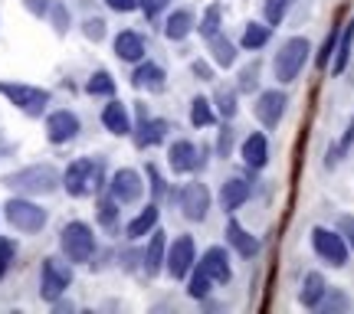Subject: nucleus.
Instances as JSON below:
<instances>
[{
    "instance_id": "7",
    "label": "nucleus",
    "mask_w": 354,
    "mask_h": 314,
    "mask_svg": "<svg viewBox=\"0 0 354 314\" xmlns=\"http://www.w3.org/2000/svg\"><path fill=\"white\" fill-rule=\"evenodd\" d=\"M69 285H73V262L43 259V265H39V295H43V302H59Z\"/></svg>"
},
{
    "instance_id": "37",
    "label": "nucleus",
    "mask_w": 354,
    "mask_h": 314,
    "mask_svg": "<svg viewBox=\"0 0 354 314\" xmlns=\"http://www.w3.org/2000/svg\"><path fill=\"white\" fill-rule=\"evenodd\" d=\"M99 223L105 229H115V223H118V200H112V197L99 200Z\"/></svg>"
},
{
    "instance_id": "6",
    "label": "nucleus",
    "mask_w": 354,
    "mask_h": 314,
    "mask_svg": "<svg viewBox=\"0 0 354 314\" xmlns=\"http://www.w3.org/2000/svg\"><path fill=\"white\" fill-rule=\"evenodd\" d=\"M3 219L17 233H39V229L46 226V210L37 206L33 200H26V197H10V200L3 203Z\"/></svg>"
},
{
    "instance_id": "14",
    "label": "nucleus",
    "mask_w": 354,
    "mask_h": 314,
    "mask_svg": "<svg viewBox=\"0 0 354 314\" xmlns=\"http://www.w3.org/2000/svg\"><path fill=\"white\" fill-rule=\"evenodd\" d=\"M180 210L190 223H203L207 213H210V190L203 184H187L180 190Z\"/></svg>"
},
{
    "instance_id": "8",
    "label": "nucleus",
    "mask_w": 354,
    "mask_h": 314,
    "mask_svg": "<svg viewBox=\"0 0 354 314\" xmlns=\"http://www.w3.org/2000/svg\"><path fill=\"white\" fill-rule=\"evenodd\" d=\"M312 249H315L318 259H325L328 265L342 268L348 262V242H344L342 233H335L328 226H315L312 229Z\"/></svg>"
},
{
    "instance_id": "28",
    "label": "nucleus",
    "mask_w": 354,
    "mask_h": 314,
    "mask_svg": "<svg viewBox=\"0 0 354 314\" xmlns=\"http://www.w3.org/2000/svg\"><path fill=\"white\" fill-rule=\"evenodd\" d=\"M207 46H210V59H214L220 69H230V66L236 63V46H233L223 33L210 37V39H207Z\"/></svg>"
},
{
    "instance_id": "18",
    "label": "nucleus",
    "mask_w": 354,
    "mask_h": 314,
    "mask_svg": "<svg viewBox=\"0 0 354 314\" xmlns=\"http://www.w3.org/2000/svg\"><path fill=\"white\" fill-rule=\"evenodd\" d=\"M165 255H167V236L161 233V229L154 226L151 229V239H148V249H145V255H141V262H145V272L148 275H158L161 268H165Z\"/></svg>"
},
{
    "instance_id": "26",
    "label": "nucleus",
    "mask_w": 354,
    "mask_h": 314,
    "mask_svg": "<svg viewBox=\"0 0 354 314\" xmlns=\"http://www.w3.org/2000/svg\"><path fill=\"white\" fill-rule=\"evenodd\" d=\"M328 295V285H325V275L322 272H308L302 282V291H299V302L305 308H322V298Z\"/></svg>"
},
{
    "instance_id": "48",
    "label": "nucleus",
    "mask_w": 354,
    "mask_h": 314,
    "mask_svg": "<svg viewBox=\"0 0 354 314\" xmlns=\"http://www.w3.org/2000/svg\"><path fill=\"white\" fill-rule=\"evenodd\" d=\"M342 233L348 236V242H351V249H354V219L351 216H344L342 219Z\"/></svg>"
},
{
    "instance_id": "23",
    "label": "nucleus",
    "mask_w": 354,
    "mask_h": 314,
    "mask_svg": "<svg viewBox=\"0 0 354 314\" xmlns=\"http://www.w3.org/2000/svg\"><path fill=\"white\" fill-rule=\"evenodd\" d=\"M351 50H354V17L344 23V30L338 33V46H335V59H331V72L342 76L348 63H351Z\"/></svg>"
},
{
    "instance_id": "43",
    "label": "nucleus",
    "mask_w": 354,
    "mask_h": 314,
    "mask_svg": "<svg viewBox=\"0 0 354 314\" xmlns=\"http://www.w3.org/2000/svg\"><path fill=\"white\" fill-rule=\"evenodd\" d=\"M256 82H259V69H256V63H253L250 69H243L240 72V92H253Z\"/></svg>"
},
{
    "instance_id": "15",
    "label": "nucleus",
    "mask_w": 354,
    "mask_h": 314,
    "mask_svg": "<svg viewBox=\"0 0 354 314\" xmlns=\"http://www.w3.org/2000/svg\"><path fill=\"white\" fill-rule=\"evenodd\" d=\"M167 167L174 174H190V170H201L203 167V151H197V144L190 141H174L167 148Z\"/></svg>"
},
{
    "instance_id": "42",
    "label": "nucleus",
    "mask_w": 354,
    "mask_h": 314,
    "mask_svg": "<svg viewBox=\"0 0 354 314\" xmlns=\"http://www.w3.org/2000/svg\"><path fill=\"white\" fill-rule=\"evenodd\" d=\"M167 3H171V0H138V10L145 13L148 20H154V17H158V13L165 10Z\"/></svg>"
},
{
    "instance_id": "36",
    "label": "nucleus",
    "mask_w": 354,
    "mask_h": 314,
    "mask_svg": "<svg viewBox=\"0 0 354 314\" xmlns=\"http://www.w3.org/2000/svg\"><path fill=\"white\" fill-rule=\"evenodd\" d=\"M338 26H331V33L325 37V43H322V52L315 56V66L318 69H328V63H331V56H335V46H338Z\"/></svg>"
},
{
    "instance_id": "33",
    "label": "nucleus",
    "mask_w": 354,
    "mask_h": 314,
    "mask_svg": "<svg viewBox=\"0 0 354 314\" xmlns=\"http://www.w3.org/2000/svg\"><path fill=\"white\" fill-rule=\"evenodd\" d=\"M220 13H223V7H220V3H210V7H207L201 26H197L203 39H210V37H216V33H220Z\"/></svg>"
},
{
    "instance_id": "39",
    "label": "nucleus",
    "mask_w": 354,
    "mask_h": 314,
    "mask_svg": "<svg viewBox=\"0 0 354 314\" xmlns=\"http://www.w3.org/2000/svg\"><path fill=\"white\" fill-rule=\"evenodd\" d=\"M13 259H17V242H13V239H0V282L10 272Z\"/></svg>"
},
{
    "instance_id": "49",
    "label": "nucleus",
    "mask_w": 354,
    "mask_h": 314,
    "mask_svg": "<svg viewBox=\"0 0 354 314\" xmlns=\"http://www.w3.org/2000/svg\"><path fill=\"white\" fill-rule=\"evenodd\" d=\"M194 76H201L203 82H207V79H210V66H207V63H201V59H197V63H194Z\"/></svg>"
},
{
    "instance_id": "46",
    "label": "nucleus",
    "mask_w": 354,
    "mask_h": 314,
    "mask_svg": "<svg viewBox=\"0 0 354 314\" xmlns=\"http://www.w3.org/2000/svg\"><path fill=\"white\" fill-rule=\"evenodd\" d=\"M50 3L53 0H26V10L33 13V17H46V13H50Z\"/></svg>"
},
{
    "instance_id": "5",
    "label": "nucleus",
    "mask_w": 354,
    "mask_h": 314,
    "mask_svg": "<svg viewBox=\"0 0 354 314\" xmlns=\"http://www.w3.org/2000/svg\"><path fill=\"white\" fill-rule=\"evenodd\" d=\"M0 95L10 101L13 108H20L30 118H39L50 105V92L39 86H24V82H0Z\"/></svg>"
},
{
    "instance_id": "1",
    "label": "nucleus",
    "mask_w": 354,
    "mask_h": 314,
    "mask_svg": "<svg viewBox=\"0 0 354 314\" xmlns=\"http://www.w3.org/2000/svg\"><path fill=\"white\" fill-rule=\"evenodd\" d=\"M59 170L53 164H33V167H24L17 174H7V187L17 190V193H26V197H46L59 187Z\"/></svg>"
},
{
    "instance_id": "41",
    "label": "nucleus",
    "mask_w": 354,
    "mask_h": 314,
    "mask_svg": "<svg viewBox=\"0 0 354 314\" xmlns=\"http://www.w3.org/2000/svg\"><path fill=\"white\" fill-rule=\"evenodd\" d=\"M82 33H86V39H92V43H99V39H105V20H99V17H92V20H86V26H82Z\"/></svg>"
},
{
    "instance_id": "35",
    "label": "nucleus",
    "mask_w": 354,
    "mask_h": 314,
    "mask_svg": "<svg viewBox=\"0 0 354 314\" xmlns=\"http://www.w3.org/2000/svg\"><path fill=\"white\" fill-rule=\"evenodd\" d=\"M187 278H190V282H187V295H190V298H207V295H210V285H214V282L203 275L197 265L190 268V275H187Z\"/></svg>"
},
{
    "instance_id": "44",
    "label": "nucleus",
    "mask_w": 354,
    "mask_h": 314,
    "mask_svg": "<svg viewBox=\"0 0 354 314\" xmlns=\"http://www.w3.org/2000/svg\"><path fill=\"white\" fill-rule=\"evenodd\" d=\"M230 151H233V131L223 125L220 138H216V154H220V157H230Z\"/></svg>"
},
{
    "instance_id": "22",
    "label": "nucleus",
    "mask_w": 354,
    "mask_h": 314,
    "mask_svg": "<svg viewBox=\"0 0 354 314\" xmlns=\"http://www.w3.org/2000/svg\"><path fill=\"white\" fill-rule=\"evenodd\" d=\"M165 69L158 63H138V69L131 72V86L135 88H148V92H165Z\"/></svg>"
},
{
    "instance_id": "17",
    "label": "nucleus",
    "mask_w": 354,
    "mask_h": 314,
    "mask_svg": "<svg viewBox=\"0 0 354 314\" xmlns=\"http://www.w3.org/2000/svg\"><path fill=\"white\" fill-rule=\"evenodd\" d=\"M240 157H243V164H246L250 170H263L266 164H269V141H266L263 131H253L250 138L243 141Z\"/></svg>"
},
{
    "instance_id": "27",
    "label": "nucleus",
    "mask_w": 354,
    "mask_h": 314,
    "mask_svg": "<svg viewBox=\"0 0 354 314\" xmlns=\"http://www.w3.org/2000/svg\"><path fill=\"white\" fill-rule=\"evenodd\" d=\"M158 216H161V210H158V203H148L145 210H141L131 223L125 226V236L128 239H141V236H151V229L158 226Z\"/></svg>"
},
{
    "instance_id": "38",
    "label": "nucleus",
    "mask_w": 354,
    "mask_h": 314,
    "mask_svg": "<svg viewBox=\"0 0 354 314\" xmlns=\"http://www.w3.org/2000/svg\"><path fill=\"white\" fill-rule=\"evenodd\" d=\"M351 144H354V118L348 121V131H344V138L328 151V167H335V164H338V157H342V154H348V148H351Z\"/></svg>"
},
{
    "instance_id": "19",
    "label": "nucleus",
    "mask_w": 354,
    "mask_h": 314,
    "mask_svg": "<svg viewBox=\"0 0 354 314\" xmlns=\"http://www.w3.org/2000/svg\"><path fill=\"white\" fill-rule=\"evenodd\" d=\"M250 197H253V187H250L246 180H240V177H233V180H227V184L220 187V206H223L227 213H236Z\"/></svg>"
},
{
    "instance_id": "24",
    "label": "nucleus",
    "mask_w": 354,
    "mask_h": 314,
    "mask_svg": "<svg viewBox=\"0 0 354 314\" xmlns=\"http://www.w3.org/2000/svg\"><path fill=\"white\" fill-rule=\"evenodd\" d=\"M227 242L240 252L243 259H253L256 252H259V239H256L253 233H246L236 219H230V223H227Z\"/></svg>"
},
{
    "instance_id": "34",
    "label": "nucleus",
    "mask_w": 354,
    "mask_h": 314,
    "mask_svg": "<svg viewBox=\"0 0 354 314\" xmlns=\"http://www.w3.org/2000/svg\"><path fill=\"white\" fill-rule=\"evenodd\" d=\"M292 3H295V0H266V3H263L266 23H269V26H279L282 20H286V13H289Z\"/></svg>"
},
{
    "instance_id": "20",
    "label": "nucleus",
    "mask_w": 354,
    "mask_h": 314,
    "mask_svg": "<svg viewBox=\"0 0 354 314\" xmlns=\"http://www.w3.org/2000/svg\"><path fill=\"white\" fill-rule=\"evenodd\" d=\"M115 56L122 63H141L145 59V39L135 33V30H122L115 37Z\"/></svg>"
},
{
    "instance_id": "3",
    "label": "nucleus",
    "mask_w": 354,
    "mask_h": 314,
    "mask_svg": "<svg viewBox=\"0 0 354 314\" xmlns=\"http://www.w3.org/2000/svg\"><path fill=\"white\" fill-rule=\"evenodd\" d=\"M59 249H63L66 262H73V265L88 262L95 255V233H92V226L82 223V219L66 223L63 233H59Z\"/></svg>"
},
{
    "instance_id": "40",
    "label": "nucleus",
    "mask_w": 354,
    "mask_h": 314,
    "mask_svg": "<svg viewBox=\"0 0 354 314\" xmlns=\"http://www.w3.org/2000/svg\"><path fill=\"white\" fill-rule=\"evenodd\" d=\"M56 26V33H66V26H69V10H66L63 3H50V13H46Z\"/></svg>"
},
{
    "instance_id": "4",
    "label": "nucleus",
    "mask_w": 354,
    "mask_h": 314,
    "mask_svg": "<svg viewBox=\"0 0 354 314\" xmlns=\"http://www.w3.org/2000/svg\"><path fill=\"white\" fill-rule=\"evenodd\" d=\"M308 52H312V46H308V39L305 37H292L279 46L276 59H272V72H276V79L282 82V86H289V82L299 79L302 66L308 63Z\"/></svg>"
},
{
    "instance_id": "47",
    "label": "nucleus",
    "mask_w": 354,
    "mask_h": 314,
    "mask_svg": "<svg viewBox=\"0 0 354 314\" xmlns=\"http://www.w3.org/2000/svg\"><path fill=\"white\" fill-rule=\"evenodd\" d=\"M148 177H151V190H154V197H161V193H165V180L158 177V170H154V167H148Z\"/></svg>"
},
{
    "instance_id": "30",
    "label": "nucleus",
    "mask_w": 354,
    "mask_h": 314,
    "mask_svg": "<svg viewBox=\"0 0 354 314\" xmlns=\"http://www.w3.org/2000/svg\"><path fill=\"white\" fill-rule=\"evenodd\" d=\"M214 105H210V99H203V95H197V99L190 101V125L194 128H210L214 125Z\"/></svg>"
},
{
    "instance_id": "31",
    "label": "nucleus",
    "mask_w": 354,
    "mask_h": 314,
    "mask_svg": "<svg viewBox=\"0 0 354 314\" xmlns=\"http://www.w3.org/2000/svg\"><path fill=\"white\" fill-rule=\"evenodd\" d=\"M214 101H216V115H220L223 121H233V118H236V92H233V88H220L214 95Z\"/></svg>"
},
{
    "instance_id": "21",
    "label": "nucleus",
    "mask_w": 354,
    "mask_h": 314,
    "mask_svg": "<svg viewBox=\"0 0 354 314\" xmlns=\"http://www.w3.org/2000/svg\"><path fill=\"white\" fill-rule=\"evenodd\" d=\"M102 125H105V131H112V135H118V138L131 135V118H128V108L122 105V101H115V99L102 108Z\"/></svg>"
},
{
    "instance_id": "45",
    "label": "nucleus",
    "mask_w": 354,
    "mask_h": 314,
    "mask_svg": "<svg viewBox=\"0 0 354 314\" xmlns=\"http://www.w3.org/2000/svg\"><path fill=\"white\" fill-rule=\"evenodd\" d=\"M105 7L115 13H131V10H138V0H105Z\"/></svg>"
},
{
    "instance_id": "9",
    "label": "nucleus",
    "mask_w": 354,
    "mask_h": 314,
    "mask_svg": "<svg viewBox=\"0 0 354 314\" xmlns=\"http://www.w3.org/2000/svg\"><path fill=\"white\" fill-rule=\"evenodd\" d=\"M194 265H197V249H194V239H190V236H177L174 242H167V255H165L167 275H171V278H187Z\"/></svg>"
},
{
    "instance_id": "10",
    "label": "nucleus",
    "mask_w": 354,
    "mask_h": 314,
    "mask_svg": "<svg viewBox=\"0 0 354 314\" xmlns=\"http://www.w3.org/2000/svg\"><path fill=\"white\" fill-rule=\"evenodd\" d=\"M141 193H145V184H141V174L138 170H131V167H122V170H115L112 180H109V197L122 203H138Z\"/></svg>"
},
{
    "instance_id": "32",
    "label": "nucleus",
    "mask_w": 354,
    "mask_h": 314,
    "mask_svg": "<svg viewBox=\"0 0 354 314\" xmlns=\"http://www.w3.org/2000/svg\"><path fill=\"white\" fill-rule=\"evenodd\" d=\"M86 92L88 95H115V79L105 72V69H99V72H92L86 82Z\"/></svg>"
},
{
    "instance_id": "11",
    "label": "nucleus",
    "mask_w": 354,
    "mask_h": 314,
    "mask_svg": "<svg viewBox=\"0 0 354 314\" xmlns=\"http://www.w3.org/2000/svg\"><path fill=\"white\" fill-rule=\"evenodd\" d=\"M286 105H289V95H286V92L266 88V92H259L253 112H256V118H259L263 128H276L279 121H282V115H286Z\"/></svg>"
},
{
    "instance_id": "2",
    "label": "nucleus",
    "mask_w": 354,
    "mask_h": 314,
    "mask_svg": "<svg viewBox=\"0 0 354 314\" xmlns=\"http://www.w3.org/2000/svg\"><path fill=\"white\" fill-rule=\"evenodd\" d=\"M102 170H105V164L95 161V157H79L66 167L63 174V187L69 197H88V193H95L102 187Z\"/></svg>"
},
{
    "instance_id": "13",
    "label": "nucleus",
    "mask_w": 354,
    "mask_h": 314,
    "mask_svg": "<svg viewBox=\"0 0 354 314\" xmlns=\"http://www.w3.org/2000/svg\"><path fill=\"white\" fill-rule=\"evenodd\" d=\"M203 275L210 278L214 285H230V278H233V268H230V255L223 246H210V249L201 255V262H197Z\"/></svg>"
},
{
    "instance_id": "29",
    "label": "nucleus",
    "mask_w": 354,
    "mask_h": 314,
    "mask_svg": "<svg viewBox=\"0 0 354 314\" xmlns=\"http://www.w3.org/2000/svg\"><path fill=\"white\" fill-rule=\"evenodd\" d=\"M269 37H272V26L269 23H246V30H243V50H250V52H256V50H263L266 43H269Z\"/></svg>"
},
{
    "instance_id": "12",
    "label": "nucleus",
    "mask_w": 354,
    "mask_h": 314,
    "mask_svg": "<svg viewBox=\"0 0 354 314\" xmlns=\"http://www.w3.org/2000/svg\"><path fill=\"white\" fill-rule=\"evenodd\" d=\"M79 131H82V125H79V118L69 108H59V112L46 115V141L50 144H69Z\"/></svg>"
},
{
    "instance_id": "16",
    "label": "nucleus",
    "mask_w": 354,
    "mask_h": 314,
    "mask_svg": "<svg viewBox=\"0 0 354 314\" xmlns=\"http://www.w3.org/2000/svg\"><path fill=\"white\" fill-rule=\"evenodd\" d=\"M167 131H171V125H167L165 118H148L145 115V108L138 112V135H135V144H138L141 151L145 148H154V144H161V141L167 138Z\"/></svg>"
},
{
    "instance_id": "25",
    "label": "nucleus",
    "mask_w": 354,
    "mask_h": 314,
    "mask_svg": "<svg viewBox=\"0 0 354 314\" xmlns=\"http://www.w3.org/2000/svg\"><path fill=\"white\" fill-rule=\"evenodd\" d=\"M194 30H197L194 13L190 10H174L171 17H167V23H165V37L171 39V43H180V39H187Z\"/></svg>"
}]
</instances>
